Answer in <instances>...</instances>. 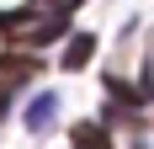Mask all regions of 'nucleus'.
<instances>
[{
  "label": "nucleus",
  "instance_id": "f257e3e1",
  "mask_svg": "<svg viewBox=\"0 0 154 149\" xmlns=\"http://www.w3.org/2000/svg\"><path fill=\"white\" fill-rule=\"evenodd\" d=\"M53 112H59V96H53V90H37L27 101V112H21V122H27L32 133H43L48 122H53Z\"/></svg>",
  "mask_w": 154,
  "mask_h": 149
},
{
  "label": "nucleus",
  "instance_id": "f03ea898",
  "mask_svg": "<svg viewBox=\"0 0 154 149\" xmlns=\"http://www.w3.org/2000/svg\"><path fill=\"white\" fill-rule=\"evenodd\" d=\"M91 53H96V37H91V32H75V37H69V48H64V69H85V64H91Z\"/></svg>",
  "mask_w": 154,
  "mask_h": 149
}]
</instances>
